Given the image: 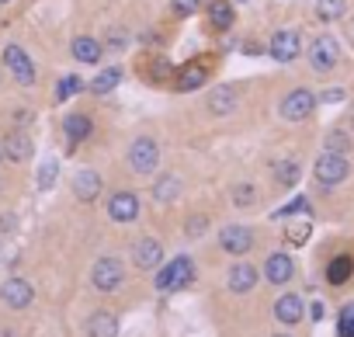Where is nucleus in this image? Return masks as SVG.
<instances>
[{
    "label": "nucleus",
    "mask_w": 354,
    "mask_h": 337,
    "mask_svg": "<svg viewBox=\"0 0 354 337\" xmlns=\"http://www.w3.org/2000/svg\"><path fill=\"white\" fill-rule=\"evenodd\" d=\"M299 163L295 160H281V163H274V181L281 185V188H292L295 181H299Z\"/></svg>",
    "instance_id": "obj_26"
},
{
    "label": "nucleus",
    "mask_w": 354,
    "mask_h": 337,
    "mask_svg": "<svg viewBox=\"0 0 354 337\" xmlns=\"http://www.w3.org/2000/svg\"><path fill=\"white\" fill-rule=\"evenodd\" d=\"M122 282H125V264H122L115 254H104V257L94 261V268H91V285H94L97 292H115V289H122Z\"/></svg>",
    "instance_id": "obj_3"
},
{
    "label": "nucleus",
    "mask_w": 354,
    "mask_h": 337,
    "mask_svg": "<svg viewBox=\"0 0 354 337\" xmlns=\"http://www.w3.org/2000/svg\"><path fill=\"white\" fill-rule=\"evenodd\" d=\"M0 60H4V66L11 70V77L21 84V87H32L35 84V77H39V70H35V60L28 56V49H21V46H4V53H0Z\"/></svg>",
    "instance_id": "obj_6"
},
{
    "label": "nucleus",
    "mask_w": 354,
    "mask_h": 337,
    "mask_svg": "<svg viewBox=\"0 0 354 337\" xmlns=\"http://www.w3.org/2000/svg\"><path fill=\"white\" fill-rule=\"evenodd\" d=\"M132 264H136L139 271L160 268V264H163V247H160V240H153V237L136 240V244H132Z\"/></svg>",
    "instance_id": "obj_13"
},
{
    "label": "nucleus",
    "mask_w": 354,
    "mask_h": 337,
    "mask_svg": "<svg viewBox=\"0 0 354 337\" xmlns=\"http://www.w3.org/2000/svg\"><path fill=\"white\" fill-rule=\"evenodd\" d=\"M87 337H118V316L108 309H97L87 316Z\"/></svg>",
    "instance_id": "obj_21"
},
{
    "label": "nucleus",
    "mask_w": 354,
    "mask_h": 337,
    "mask_svg": "<svg viewBox=\"0 0 354 337\" xmlns=\"http://www.w3.org/2000/svg\"><path fill=\"white\" fill-rule=\"evenodd\" d=\"M32 125V108H15V129H28Z\"/></svg>",
    "instance_id": "obj_37"
},
{
    "label": "nucleus",
    "mask_w": 354,
    "mask_h": 337,
    "mask_svg": "<svg viewBox=\"0 0 354 337\" xmlns=\"http://www.w3.org/2000/svg\"><path fill=\"white\" fill-rule=\"evenodd\" d=\"M205 77H209V66H195V63H188V66L177 70V77H174V91H195V87L205 84Z\"/></svg>",
    "instance_id": "obj_22"
},
{
    "label": "nucleus",
    "mask_w": 354,
    "mask_h": 337,
    "mask_svg": "<svg viewBox=\"0 0 354 337\" xmlns=\"http://www.w3.org/2000/svg\"><path fill=\"white\" fill-rule=\"evenodd\" d=\"M292 212H309V202H306V199H295V202H288L285 209H278L274 216H292Z\"/></svg>",
    "instance_id": "obj_36"
},
{
    "label": "nucleus",
    "mask_w": 354,
    "mask_h": 337,
    "mask_svg": "<svg viewBox=\"0 0 354 337\" xmlns=\"http://www.w3.org/2000/svg\"><path fill=\"white\" fill-rule=\"evenodd\" d=\"M56 174H59V163H56V160H46V163H42V174H39V188H42V192L53 188V178H56Z\"/></svg>",
    "instance_id": "obj_34"
},
{
    "label": "nucleus",
    "mask_w": 354,
    "mask_h": 337,
    "mask_svg": "<svg viewBox=\"0 0 354 337\" xmlns=\"http://www.w3.org/2000/svg\"><path fill=\"white\" fill-rule=\"evenodd\" d=\"M274 337H288V334H274Z\"/></svg>",
    "instance_id": "obj_41"
},
{
    "label": "nucleus",
    "mask_w": 354,
    "mask_h": 337,
    "mask_svg": "<svg viewBox=\"0 0 354 337\" xmlns=\"http://www.w3.org/2000/svg\"><path fill=\"white\" fill-rule=\"evenodd\" d=\"M344 15V0H316V18L323 21H333Z\"/></svg>",
    "instance_id": "obj_29"
},
{
    "label": "nucleus",
    "mask_w": 354,
    "mask_h": 337,
    "mask_svg": "<svg viewBox=\"0 0 354 337\" xmlns=\"http://www.w3.org/2000/svg\"><path fill=\"white\" fill-rule=\"evenodd\" d=\"M77 91H84L80 77H63V80H59V87H56V101H66V98H73Z\"/></svg>",
    "instance_id": "obj_32"
},
{
    "label": "nucleus",
    "mask_w": 354,
    "mask_h": 337,
    "mask_svg": "<svg viewBox=\"0 0 354 337\" xmlns=\"http://www.w3.org/2000/svg\"><path fill=\"white\" fill-rule=\"evenodd\" d=\"M236 87H216L209 98H205V108H209V115H216V118H223V115H233L236 111Z\"/></svg>",
    "instance_id": "obj_20"
},
{
    "label": "nucleus",
    "mask_w": 354,
    "mask_h": 337,
    "mask_svg": "<svg viewBox=\"0 0 354 337\" xmlns=\"http://www.w3.org/2000/svg\"><path fill=\"white\" fill-rule=\"evenodd\" d=\"M170 8H174L177 18H192V15H198L202 0H170Z\"/></svg>",
    "instance_id": "obj_33"
},
{
    "label": "nucleus",
    "mask_w": 354,
    "mask_h": 337,
    "mask_svg": "<svg viewBox=\"0 0 354 337\" xmlns=\"http://www.w3.org/2000/svg\"><path fill=\"white\" fill-rule=\"evenodd\" d=\"M347 174H351V160H347L344 153H326V149H323V153L316 156V163H313V178H316L319 185H326V188H330V185H340Z\"/></svg>",
    "instance_id": "obj_4"
},
{
    "label": "nucleus",
    "mask_w": 354,
    "mask_h": 337,
    "mask_svg": "<svg viewBox=\"0 0 354 337\" xmlns=\"http://www.w3.org/2000/svg\"><path fill=\"white\" fill-rule=\"evenodd\" d=\"M118 84H122V66H108V70H101V73L87 84V91H91V94H111Z\"/></svg>",
    "instance_id": "obj_23"
},
{
    "label": "nucleus",
    "mask_w": 354,
    "mask_h": 337,
    "mask_svg": "<svg viewBox=\"0 0 354 337\" xmlns=\"http://www.w3.org/2000/svg\"><path fill=\"white\" fill-rule=\"evenodd\" d=\"M70 188H73V195H77L80 202H94V199H101V174L91 171V167H84V171L73 174Z\"/></svg>",
    "instance_id": "obj_16"
},
{
    "label": "nucleus",
    "mask_w": 354,
    "mask_h": 337,
    "mask_svg": "<svg viewBox=\"0 0 354 337\" xmlns=\"http://www.w3.org/2000/svg\"><path fill=\"white\" fill-rule=\"evenodd\" d=\"M302 316H306V302H302V295L288 292V295H281V299L274 302V320H278V323H285V327H295Z\"/></svg>",
    "instance_id": "obj_18"
},
{
    "label": "nucleus",
    "mask_w": 354,
    "mask_h": 337,
    "mask_svg": "<svg viewBox=\"0 0 354 337\" xmlns=\"http://www.w3.org/2000/svg\"><path fill=\"white\" fill-rule=\"evenodd\" d=\"M0 146H4V156L15 160V163H25V160H32V153H35V143H32L28 129H11Z\"/></svg>",
    "instance_id": "obj_14"
},
{
    "label": "nucleus",
    "mask_w": 354,
    "mask_h": 337,
    "mask_svg": "<svg viewBox=\"0 0 354 337\" xmlns=\"http://www.w3.org/2000/svg\"><path fill=\"white\" fill-rule=\"evenodd\" d=\"M347 149H351V136H347L344 129L326 132V153H344V156H347Z\"/></svg>",
    "instance_id": "obj_28"
},
{
    "label": "nucleus",
    "mask_w": 354,
    "mask_h": 337,
    "mask_svg": "<svg viewBox=\"0 0 354 337\" xmlns=\"http://www.w3.org/2000/svg\"><path fill=\"white\" fill-rule=\"evenodd\" d=\"M205 226H209V219H205V216H192V219H188V226H185V233H188V237H202V233H205Z\"/></svg>",
    "instance_id": "obj_35"
},
{
    "label": "nucleus",
    "mask_w": 354,
    "mask_h": 337,
    "mask_svg": "<svg viewBox=\"0 0 354 337\" xmlns=\"http://www.w3.org/2000/svg\"><path fill=\"white\" fill-rule=\"evenodd\" d=\"M63 132H66L70 146H77V143H84V139L94 132V118H91L87 111H70V115L63 118Z\"/></svg>",
    "instance_id": "obj_19"
},
{
    "label": "nucleus",
    "mask_w": 354,
    "mask_h": 337,
    "mask_svg": "<svg viewBox=\"0 0 354 337\" xmlns=\"http://www.w3.org/2000/svg\"><path fill=\"white\" fill-rule=\"evenodd\" d=\"M254 202H257V188L254 185H236L233 188V206L236 209H250Z\"/></svg>",
    "instance_id": "obj_30"
},
{
    "label": "nucleus",
    "mask_w": 354,
    "mask_h": 337,
    "mask_svg": "<svg viewBox=\"0 0 354 337\" xmlns=\"http://www.w3.org/2000/svg\"><path fill=\"white\" fill-rule=\"evenodd\" d=\"M351 275H354V261H351L347 254H337V257L326 264V282H330V285H344Z\"/></svg>",
    "instance_id": "obj_24"
},
{
    "label": "nucleus",
    "mask_w": 354,
    "mask_h": 337,
    "mask_svg": "<svg viewBox=\"0 0 354 337\" xmlns=\"http://www.w3.org/2000/svg\"><path fill=\"white\" fill-rule=\"evenodd\" d=\"M316 104H319V98H316L313 91H306V87H295V91H288V94L281 98V104H278V115H281L285 122H306V118L316 111Z\"/></svg>",
    "instance_id": "obj_5"
},
{
    "label": "nucleus",
    "mask_w": 354,
    "mask_h": 337,
    "mask_svg": "<svg viewBox=\"0 0 354 337\" xmlns=\"http://www.w3.org/2000/svg\"><path fill=\"white\" fill-rule=\"evenodd\" d=\"M177 195H181V178H177V174L156 178V185H153V199L156 202H174Z\"/></svg>",
    "instance_id": "obj_25"
},
{
    "label": "nucleus",
    "mask_w": 354,
    "mask_h": 337,
    "mask_svg": "<svg viewBox=\"0 0 354 337\" xmlns=\"http://www.w3.org/2000/svg\"><path fill=\"white\" fill-rule=\"evenodd\" d=\"M337 334L340 337H354V302H347L337 316Z\"/></svg>",
    "instance_id": "obj_31"
},
{
    "label": "nucleus",
    "mask_w": 354,
    "mask_h": 337,
    "mask_svg": "<svg viewBox=\"0 0 354 337\" xmlns=\"http://www.w3.org/2000/svg\"><path fill=\"white\" fill-rule=\"evenodd\" d=\"M340 63V42L333 35H319L313 46H309V66L316 73H330L333 66Z\"/></svg>",
    "instance_id": "obj_7"
},
{
    "label": "nucleus",
    "mask_w": 354,
    "mask_h": 337,
    "mask_svg": "<svg viewBox=\"0 0 354 337\" xmlns=\"http://www.w3.org/2000/svg\"><path fill=\"white\" fill-rule=\"evenodd\" d=\"M257 282H261V271H257L250 261H236V264L226 271V289H230V292H236V295L254 292V289H257Z\"/></svg>",
    "instance_id": "obj_12"
},
{
    "label": "nucleus",
    "mask_w": 354,
    "mask_h": 337,
    "mask_svg": "<svg viewBox=\"0 0 354 337\" xmlns=\"http://www.w3.org/2000/svg\"><path fill=\"white\" fill-rule=\"evenodd\" d=\"M125 160H129V171L132 174H153L156 167H160V143L153 136H139V139H132Z\"/></svg>",
    "instance_id": "obj_2"
},
{
    "label": "nucleus",
    "mask_w": 354,
    "mask_h": 337,
    "mask_svg": "<svg viewBox=\"0 0 354 337\" xmlns=\"http://www.w3.org/2000/svg\"><path fill=\"white\" fill-rule=\"evenodd\" d=\"M188 282H195V261H192L188 254L170 257V261L160 264V271H156V289H160V292H177V289H185Z\"/></svg>",
    "instance_id": "obj_1"
},
{
    "label": "nucleus",
    "mask_w": 354,
    "mask_h": 337,
    "mask_svg": "<svg viewBox=\"0 0 354 337\" xmlns=\"http://www.w3.org/2000/svg\"><path fill=\"white\" fill-rule=\"evenodd\" d=\"M104 209H108V219H115V223H136L139 219V195L136 192H111Z\"/></svg>",
    "instance_id": "obj_10"
},
{
    "label": "nucleus",
    "mask_w": 354,
    "mask_h": 337,
    "mask_svg": "<svg viewBox=\"0 0 354 337\" xmlns=\"http://www.w3.org/2000/svg\"><path fill=\"white\" fill-rule=\"evenodd\" d=\"M209 18H212L216 28H230L236 15H233V4H226V0H216V4H209Z\"/></svg>",
    "instance_id": "obj_27"
},
{
    "label": "nucleus",
    "mask_w": 354,
    "mask_h": 337,
    "mask_svg": "<svg viewBox=\"0 0 354 337\" xmlns=\"http://www.w3.org/2000/svg\"><path fill=\"white\" fill-rule=\"evenodd\" d=\"M4 4H11V0H0V8H4Z\"/></svg>",
    "instance_id": "obj_40"
},
{
    "label": "nucleus",
    "mask_w": 354,
    "mask_h": 337,
    "mask_svg": "<svg viewBox=\"0 0 354 337\" xmlns=\"http://www.w3.org/2000/svg\"><path fill=\"white\" fill-rule=\"evenodd\" d=\"M15 226H18V219H15L11 212H4V216H0V233H15Z\"/></svg>",
    "instance_id": "obj_38"
},
{
    "label": "nucleus",
    "mask_w": 354,
    "mask_h": 337,
    "mask_svg": "<svg viewBox=\"0 0 354 337\" xmlns=\"http://www.w3.org/2000/svg\"><path fill=\"white\" fill-rule=\"evenodd\" d=\"M0 299H4V306H8V309H28V306H32V299H35V289H32V282H28V278L11 275L4 285H0Z\"/></svg>",
    "instance_id": "obj_9"
},
{
    "label": "nucleus",
    "mask_w": 354,
    "mask_h": 337,
    "mask_svg": "<svg viewBox=\"0 0 354 337\" xmlns=\"http://www.w3.org/2000/svg\"><path fill=\"white\" fill-rule=\"evenodd\" d=\"M70 56H73L77 63H87V66H94V63H101V56H104V46H101L94 35H77V39L70 42Z\"/></svg>",
    "instance_id": "obj_17"
},
{
    "label": "nucleus",
    "mask_w": 354,
    "mask_h": 337,
    "mask_svg": "<svg viewBox=\"0 0 354 337\" xmlns=\"http://www.w3.org/2000/svg\"><path fill=\"white\" fill-rule=\"evenodd\" d=\"M271 285H285V282H292V275H295V264H292V257L285 254V251H274V254H268V261H264V271H261Z\"/></svg>",
    "instance_id": "obj_15"
},
{
    "label": "nucleus",
    "mask_w": 354,
    "mask_h": 337,
    "mask_svg": "<svg viewBox=\"0 0 354 337\" xmlns=\"http://www.w3.org/2000/svg\"><path fill=\"white\" fill-rule=\"evenodd\" d=\"M306 237H309V226H295V230H288V240H292V244H302Z\"/></svg>",
    "instance_id": "obj_39"
},
{
    "label": "nucleus",
    "mask_w": 354,
    "mask_h": 337,
    "mask_svg": "<svg viewBox=\"0 0 354 337\" xmlns=\"http://www.w3.org/2000/svg\"><path fill=\"white\" fill-rule=\"evenodd\" d=\"M0 156H4V146H0Z\"/></svg>",
    "instance_id": "obj_42"
},
{
    "label": "nucleus",
    "mask_w": 354,
    "mask_h": 337,
    "mask_svg": "<svg viewBox=\"0 0 354 337\" xmlns=\"http://www.w3.org/2000/svg\"><path fill=\"white\" fill-rule=\"evenodd\" d=\"M219 247H223L226 254H233V257H243V254H250V247H254V230L243 226V223H230V226L219 230Z\"/></svg>",
    "instance_id": "obj_8"
},
{
    "label": "nucleus",
    "mask_w": 354,
    "mask_h": 337,
    "mask_svg": "<svg viewBox=\"0 0 354 337\" xmlns=\"http://www.w3.org/2000/svg\"><path fill=\"white\" fill-rule=\"evenodd\" d=\"M299 49H302V39H299L295 28H281V32H274L271 42H268V53H271V60H278V63H292V60L299 56Z\"/></svg>",
    "instance_id": "obj_11"
}]
</instances>
